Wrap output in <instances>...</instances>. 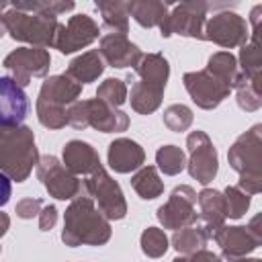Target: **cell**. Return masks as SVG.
I'll use <instances>...</instances> for the list:
<instances>
[{
	"instance_id": "cell-25",
	"label": "cell",
	"mask_w": 262,
	"mask_h": 262,
	"mask_svg": "<svg viewBox=\"0 0 262 262\" xmlns=\"http://www.w3.org/2000/svg\"><path fill=\"white\" fill-rule=\"evenodd\" d=\"M205 70H209L213 76H217L219 80H223L231 90L244 80V74L239 72L237 59L229 51H217V53H213L209 57Z\"/></svg>"
},
{
	"instance_id": "cell-21",
	"label": "cell",
	"mask_w": 262,
	"mask_h": 262,
	"mask_svg": "<svg viewBox=\"0 0 262 262\" xmlns=\"http://www.w3.org/2000/svg\"><path fill=\"white\" fill-rule=\"evenodd\" d=\"M108 166L119 172V174H129V172H135L143 166L145 162V151L143 147L129 139V137H117L115 141L108 143Z\"/></svg>"
},
{
	"instance_id": "cell-20",
	"label": "cell",
	"mask_w": 262,
	"mask_h": 262,
	"mask_svg": "<svg viewBox=\"0 0 262 262\" xmlns=\"http://www.w3.org/2000/svg\"><path fill=\"white\" fill-rule=\"evenodd\" d=\"M61 158H63L61 164L72 174H76V176H90L92 172H96L98 168H102L98 151L88 141H82V139L68 141L63 145Z\"/></svg>"
},
{
	"instance_id": "cell-28",
	"label": "cell",
	"mask_w": 262,
	"mask_h": 262,
	"mask_svg": "<svg viewBox=\"0 0 262 262\" xmlns=\"http://www.w3.org/2000/svg\"><path fill=\"white\" fill-rule=\"evenodd\" d=\"M209 242V235L205 233V229L201 225H188V227H182V229H176L172 233V248L180 254V256H188V254H194L199 250H203Z\"/></svg>"
},
{
	"instance_id": "cell-8",
	"label": "cell",
	"mask_w": 262,
	"mask_h": 262,
	"mask_svg": "<svg viewBox=\"0 0 262 262\" xmlns=\"http://www.w3.org/2000/svg\"><path fill=\"white\" fill-rule=\"evenodd\" d=\"M37 176L49 196L57 201H72L80 194H86L84 190V180L80 176L72 174L55 156H43L37 162Z\"/></svg>"
},
{
	"instance_id": "cell-2",
	"label": "cell",
	"mask_w": 262,
	"mask_h": 262,
	"mask_svg": "<svg viewBox=\"0 0 262 262\" xmlns=\"http://www.w3.org/2000/svg\"><path fill=\"white\" fill-rule=\"evenodd\" d=\"M168 76L170 66L162 53H143L133 72L127 74V82L131 84V92L127 94L131 108L139 115H151L158 111L164 98Z\"/></svg>"
},
{
	"instance_id": "cell-29",
	"label": "cell",
	"mask_w": 262,
	"mask_h": 262,
	"mask_svg": "<svg viewBox=\"0 0 262 262\" xmlns=\"http://www.w3.org/2000/svg\"><path fill=\"white\" fill-rule=\"evenodd\" d=\"M156 168L166 176H176L186 168V156L178 145H162L156 151Z\"/></svg>"
},
{
	"instance_id": "cell-18",
	"label": "cell",
	"mask_w": 262,
	"mask_h": 262,
	"mask_svg": "<svg viewBox=\"0 0 262 262\" xmlns=\"http://www.w3.org/2000/svg\"><path fill=\"white\" fill-rule=\"evenodd\" d=\"M98 53L102 55L104 63L111 68H135L139 63V59L143 57V51L129 41L127 35H117V33H108L104 37H100V45H98Z\"/></svg>"
},
{
	"instance_id": "cell-43",
	"label": "cell",
	"mask_w": 262,
	"mask_h": 262,
	"mask_svg": "<svg viewBox=\"0 0 262 262\" xmlns=\"http://www.w3.org/2000/svg\"><path fill=\"white\" fill-rule=\"evenodd\" d=\"M4 33H6V31H4V27H2V23H0V37H2Z\"/></svg>"
},
{
	"instance_id": "cell-1",
	"label": "cell",
	"mask_w": 262,
	"mask_h": 262,
	"mask_svg": "<svg viewBox=\"0 0 262 262\" xmlns=\"http://www.w3.org/2000/svg\"><path fill=\"white\" fill-rule=\"evenodd\" d=\"M111 221L96 209L88 194L72 199L63 213L61 242L70 248L78 246H104L111 239Z\"/></svg>"
},
{
	"instance_id": "cell-42",
	"label": "cell",
	"mask_w": 262,
	"mask_h": 262,
	"mask_svg": "<svg viewBox=\"0 0 262 262\" xmlns=\"http://www.w3.org/2000/svg\"><path fill=\"white\" fill-rule=\"evenodd\" d=\"M225 262H262L260 258H246V256H242V258H225Z\"/></svg>"
},
{
	"instance_id": "cell-10",
	"label": "cell",
	"mask_w": 262,
	"mask_h": 262,
	"mask_svg": "<svg viewBox=\"0 0 262 262\" xmlns=\"http://www.w3.org/2000/svg\"><path fill=\"white\" fill-rule=\"evenodd\" d=\"M156 217L166 229H174V231L182 229V227H188V225H196L199 213H196V192H194V188L188 186V184L174 186L168 201L162 207H158Z\"/></svg>"
},
{
	"instance_id": "cell-16",
	"label": "cell",
	"mask_w": 262,
	"mask_h": 262,
	"mask_svg": "<svg viewBox=\"0 0 262 262\" xmlns=\"http://www.w3.org/2000/svg\"><path fill=\"white\" fill-rule=\"evenodd\" d=\"M98 35H100V27L92 16L74 14L63 25V29L55 41V49H59V53H63V55H70L78 49L88 47L92 41L98 39Z\"/></svg>"
},
{
	"instance_id": "cell-12",
	"label": "cell",
	"mask_w": 262,
	"mask_h": 262,
	"mask_svg": "<svg viewBox=\"0 0 262 262\" xmlns=\"http://www.w3.org/2000/svg\"><path fill=\"white\" fill-rule=\"evenodd\" d=\"M49 63L51 55L41 47H18L10 51L2 61V66L10 72V78L20 88H25L33 78H45L49 72Z\"/></svg>"
},
{
	"instance_id": "cell-13",
	"label": "cell",
	"mask_w": 262,
	"mask_h": 262,
	"mask_svg": "<svg viewBox=\"0 0 262 262\" xmlns=\"http://www.w3.org/2000/svg\"><path fill=\"white\" fill-rule=\"evenodd\" d=\"M227 160L239 176H262V125L242 133L229 147Z\"/></svg>"
},
{
	"instance_id": "cell-44",
	"label": "cell",
	"mask_w": 262,
	"mask_h": 262,
	"mask_svg": "<svg viewBox=\"0 0 262 262\" xmlns=\"http://www.w3.org/2000/svg\"><path fill=\"white\" fill-rule=\"evenodd\" d=\"M0 252H2V248H0Z\"/></svg>"
},
{
	"instance_id": "cell-22",
	"label": "cell",
	"mask_w": 262,
	"mask_h": 262,
	"mask_svg": "<svg viewBox=\"0 0 262 262\" xmlns=\"http://www.w3.org/2000/svg\"><path fill=\"white\" fill-rule=\"evenodd\" d=\"M196 205H199V219H201V227L205 229V233L209 235V239L213 237V233L225 225L227 213H225V199L223 192L215 190V188H203L196 194Z\"/></svg>"
},
{
	"instance_id": "cell-38",
	"label": "cell",
	"mask_w": 262,
	"mask_h": 262,
	"mask_svg": "<svg viewBox=\"0 0 262 262\" xmlns=\"http://www.w3.org/2000/svg\"><path fill=\"white\" fill-rule=\"evenodd\" d=\"M37 217H39V229L41 231H51L57 223V209L53 205H43V209Z\"/></svg>"
},
{
	"instance_id": "cell-17",
	"label": "cell",
	"mask_w": 262,
	"mask_h": 262,
	"mask_svg": "<svg viewBox=\"0 0 262 262\" xmlns=\"http://www.w3.org/2000/svg\"><path fill=\"white\" fill-rule=\"evenodd\" d=\"M29 115V96L10 78L0 76V127H20Z\"/></svg>"
},
{
	"instance_id": "cell-41",
	"label": "cell",
	"mask_w": 262,
	"mask_h": 262,
	"mask_svg": "<svg viewBox=\"0 0 262 262\" xmlns=\"http://www.w3.org/2000/svg\"><path fill=\"white\" fill-rule=\"evenodd\" d=\"M8 227H10V217H8V213H2L0 211V237L8 231Z\"/></svg>"
},
{
	"instance_id": "cell-14",
	"label": "cell",
	"mask_w": 262,
	"mask_h": 262,
	"mask_svg": "<svg viewBox=\"0 0 262 262\" xmlns=\"http://www.w3.org/2000/svg\"><path fill=\"white\" fill-rule=\"evenodd\" d=\"M184 88L190 94L192 102L199 108L205 111H213L217 108L231 92V88L219 80L217 76H213L209 70H199V72H186L182 76Z\"/></svg>"
},
{
	"instance_id": "cell-34",
	"label": "cell",
	"mask_w": 262,
	"mask_h": 262,
	"mask_svg": "<svg viewBox=\"0 0 262 262\" xmlns=\"http://www.w3.org/2000/svg\"><path fill=\"white\" fill-rule=\"evenodd\" d=\"M127 94H129L127 84L123 80H119V78H106L96 88V98L106 102V104H111V106H115V108H119L127 100Z\"/></svg>"
},
{
	"instance_id": "cell-24",
	"label": "cell",
	"mask_w": 262,
	"mask_h": 262,
	"mask_svg": "<svg viewBox=\"0 0 262 262\" xmlns=\"http://www.w3.org/2000/svg\"><path fill=\"white\" fill-rule=\"evenodd\" d=\"M127 10H129V16H133L137 20V25H141L145 29L160 27L168 16V4L158 2V0L127 2Z\"/></svg>"
},
{
	"instance_id": "cell-6",
	"label": "cell",
	"mask_w": 262,
	"mask_h": 262,
	"mask_svg": "<svg viewBox=\"0 0 262 262\" xmlns=\"http://www.w3.org/2000/svg\"><path fill=\"white\" fill-rule=\"evenodd\" d=\"M229 8V4H213V2H182L168 12L166 20L160 25V35L170 37V35H182V37H192V39H205V16L209 10H221Z\"/></svg>"
},
{
	"instance_id": "cell-40",
	"label": "cell",
	"mask_w": 262,
	"mask_h": 262,
	"mask_svg": "<svg viewBox=\"0 0 262 262\" xmlns=\"http://www.w3.org/2000/svg\"><path fill=\"white\" fill-rule=\"evenodd\" d=\"M10 192H12V180L0 172V207H4L10 201Z\"/></svg>"
},
{
	"instance_id": "cell-36",
	"label": "cell",
	"mask_w": 262,
	"mask_h": 262,
	"mask_svg": "<svg viewBox=\"0 0 262 262\" xmlns=\"http://www.w3.org/2000/svg\"><path fill=\"white\" fill-rule=\"evenodd\" d=\"M223 199H225V213L229 219H239L246 215V211L250 209L252 196L246 194L244 190H239L237 186H227L223 190Z\"/></svg>"
},
{
	"instance_id": "cell-4",
	"label": "cell",
	"mask_w": 262,
	"mask_h": 262,
	"mask_svg": "<svg viewBox=\"0 0 262 262\" xmlns=\"http://www.w3.org/2000/svg\"><path fill=\"white\" fill-rule=\"evenodd\" d=\"M39 162L35 135L27 125L0 127V172L14 182H25Z\"/></svg>"
},
{
	"instance_id": "cell-7",
	"label": "cell",
	"mask_w": 262,
	"mask_h": 262,
	"mask_svg": "<svg viewBox=\"0 0 262 262\" xmlns=\"http://www.w3.org/2000/svg\"><path fill=\"white\" fill-rule=\"evenodd\" d=\"M84 190L108 221H119L127 215L125 194L119 182L104 168H98L84 180Z\"/></svg>"
},
{
	"instance_id": "cell-31",
	"label": "cell",
	"mask_w": 262,
	"mask_h": 262,
	"mask_svg": "<svg viewBox=\"0 0 262 262\" xmlns=\"http://www.w3.org/2000/svg\"><path fill=\"white\" fill-rule=\"evenodd\" d=\"M239 66H242V74L252 80V82H260V68H262V49L258 39H252V43L242 45L239 49Z\"/></svg>"
},
{
	"instance_id": "cell-35",
	"label": "cell",
	"mask_w": 262,
	"mask_h": 262,
	"mask_svg": "<svg viewBox=\"0 0 262 262\" xmlns=\"http://www.w3.org/2000/svg\"><path fill=\"white\" fill-rule=\"evenodd\" d=\"M162 119H164V125H166L170 131L182 133V131H186V129L192 125L194 115H192V111H190L186 104H170V106L164 111Z\"/></svg>"
},
{
	"instance_id": "cell-3",
	"label": "cell",
	"mask_w": 262,
	"mask_h": 262,
	"mask_svg": "<svg viewBox=\"0 0 262 262\" xmlns=\"http://www.w3.org/2000/svg\"><path fill=\"white\" fill-rule=\"evenodd\" d=\"M0 23L14 41L29 43V47L41 49L55 47V41L63 29L57 18L16 10L10 2H0Z\"/></svg>"
},
{
	"instance_id": "cell-30",
	"label": "cell",
	"mask_w": 262,
	"mask_h": 262,
	"mask_svg": "<svg viewBox=\"0 0 262 262\" xmlns=\"http://www.w3.org/2000/svg\"><path fill=\"white\" fill-rule=\"evenodd\" d=\"M16 10L23 12H35V14H45L57 18L63 12L74 10V2H57V0H20V2H10Z\"/></svg>"
},
{
	"instance_id": "cell-11",
	"label": "cell",
	"mask_w": 262,
	"mask_h": 262,
	"mask_svg": "<svg viewBox=\"0 0 262 262\" xmlns=\"http://www.w3.org/2000/svg\"><path fill=\"white\" fill-rule=\"evenodd\" d=\"M186 149H188V162L186 170L188 174L203 186L213 182L219 170V156L211 141V137L205 131H192L186 137Z\"/></svg>"
},
{
	"instance_id": "cell-37",
	"label": "cell",
	"mask_w": 262,
	"mask_h": 262,
	"mask_svg": "<svg viewBox=\"0 0 262 262\" xmlns=\"http://www.w3.org/2000/svg\"><path fill=\"white\" fill-rule=\"evenodd\" d=\"M41 209H43V199L25 196V199H20V201L16 203L14 213H16V217H20V219H33V217H37V215L41 213Z\"/></svg>"
},
{
	"instance_id": "cell-15",
	"label": "cell",
	"mask_w": 262,
	"mask_h": 262,
	"mask_svg": "<svg viewBox=\"0 0 262 262\" xmlns=\"http://www.w3.org/2000/svg\"><path fill=\"white\" fill-rule=\"evenodd\" d=\"M203 37L213 41L219 47L233 49V47H242L248 43L250 31H248V23L244 20V16H239L237 12L225 10V12L213 14L205 23Z\"/></svg>"
},
{
	"instance_id": "cell-9",
	"label": "cell",
	"mask_w": 262,
	"mask_h": 262,
	"mask_svg": "<svg viewBox=\"0 0 262 262\" xmlns=\"http://www.w3.org/2000/svg\"><path fill=\"white\" fill-rule=\"evenodd\" d=\"M262 217L256 215L248 225H221L211 239L221 248L223 258H242L262 244Z\"/></svg>"
},
{
	"instance_id": "cell-39",
	"label": "cell",
	"mask_w": 262,
	"mask_h": 262,
	"mask_svg": "<svg viewBox=\"0 0 262 262\" xmlns=\"http://www.w3.org/2000/svg\"><path fill=\"white\" fill-rule=\"evenodd\" d=\"M172 262H221V258L217 256V254H213V252H209V250H199V252H194V254H188V256H178V258H174Z\"/></svg>"
},
{
	"instance_id": "cell-23",
	"label": "cell",
	"mask_w": 262,
	"mask_h": 262,
	"mask_svg": "<svg viewBox=\"0 0 262 262\" xmlns=\"http://www.w3.org/2000/svg\"><path fill=\"white\" fill-rule=\"evenodd\" d=\"M104 68H106V63H104L102 55L98 53V49H90V51H86V53H82L70 61L66 76H70L72 80H76L78 84L84 86V84L98 80L102 76Z\"/></svg>"
},
{
	"instance_id": "cell-19",
	"label": "cell",
	"mask_w": 262,
	"mask_h": 262,
	"mask_svg": "<svg viewBox=\"0 0 262 262\" xmlns=\"http://www.w3.org/2000/svg\"><path fill=\"white\" fill-rule=\"evenodd\" d=\"M84 113H86L88 127H94L96 131H102V133H121V131H127V127H129L127 113H123L98 98L84 100Z\"/></svg>"
},
{
	"instance_id": "cell-26",
	"label": "cell",
	"mask_w": 262,
	"mask_h": 262,
	"mask_svg": "<svg viewBox=\"0 0 262 262\" xmlns=\"http://www.w3.org/2000/svg\"><path fill=\"white\" fill-rule=\"evenodd\" d=\"M96 10L102 16V27L117 35H127L129 31V10L127 2L111 0V2H96Z\"/></svg>"
},
{
	"instance_id": "cell-5",
	"label": "cell",
	"mask_w": 262,
	"mask_h": 262,
	"mask_svg": "<svg viewBox=\"0 0 262 262\" xmlns=\"http://www.w3.org/2000/svg\"><path fill=\"white\" fill-rule=\"evenodd\" d=\"M82 84L66 74L51 76L41 84L37 96V119L47 129H61L68 125V106L78 100Z\"/></svg>"
},
{
	"instance_id": "cell-27",
	"label": "cell",
	"mask_w": 262,
	"mask_h": 262,
	"mask_svg": "<svg viewBox=\"0 0 262 262\" xmlns=\"http://www.w3.org/2000/svg\"><path fill=\"white\" fill-rule=\"evenodd\" d=\"M131 186L143 201L158 199L164 192V180L160 178L156 166H141L139 170H135V174L131 176Z\"/></svg>"
},
{
	"instance_id": "cell-32",
	"label": "cell",
	"mask_w": 262,
	"mask_h": 262,
	"mask_svg": "<svg viewBox=\"0 0 262 262\" xmlns=\"http://www.w3.org/2000/svg\"><path fill=\"white\" fill-rule=\"evenodd\" d=\"M139 246H141V252L147 258H162L168 252L170 239L164 233V229H160V227H145L141 237H139Z\"/></svg>"
},
{
	"instance_id": "cell-33",
	"label": "cell",
	"mask_w": 262,
	"mask_h": 262,
	"mask_svg": "<svg viewBox=\"0 0 262 262\" xmlns=\"http://www.w3.org/2000/svg\"><path fill=\"white\" fill-rule=\"evenodd\" d=\"M235 100L242 111L254 113L262 106V92H260V82H252L244 76V80L235 86Z\"/></svg>"
}]
</instances>
